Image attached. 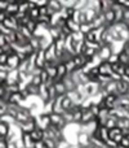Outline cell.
I'll list each match as a JSON object with an SVG mask.
<instances>
[{"instance_id": "obj_4", "label": "cell", "mask_w": 129, "mask_h": 148, "mask_svg": "<svg viewBox=\"0 0 129 148\" xmlns=\"http://www.w3.org/2000/svg\"><path fill=\"white\" fill-rule=\"evenodd\" d=\"M27 14L30 16L31 20H38L40 17V9H39V5L35 3H31V8L27 12Z\"/></svg>"}, {"instance_id": "obj_11", "label": "cell", "mask_w": 129, "mask_h": 148, "mask_svg": "<svg viewBox=\"0 0 129 148\" xmlns=\"http://www.w3.org/2000/svg\"><path fill=\"white\" fill-rule=\"evenodd\" d=\"M128 0H116V3L118 4H120V5H123V7H124L125 5V3H127Z\"/></svg>"}, {"instance_id": "obj_7", "label": "cell", "mask_w": 129, "mask_h": 148, "mask_svg": "<svg viewBox=\"0 0 129 148\" xmlns=\"http://www.w3.org/2000/svg\"><path fill=\"white\" fill-rule=\"evenodd\" d=\"M119 62L124 65H128L129 64V53L124 49H122V52L119 53Z\"/></svg>"}, {"instance_id": "obj_8", "label": "cell", "mask_w": 129, "mask_h": 148, "mask_svg": "<svg viewBox=\"0 0 129 148\" xmlns=\"http://www.w3.org/2000/svg\"><path fill=\"white\" fill-rule=\"evenodd\" d=\"M8 133H9V129H8L7 122H4V121H1V123H0V134H1V136H3V138H7Z\"/></svg>"}, {"instance_id": "obj_9", "label": "cell", "mask_w": 129, "mask_h": 148, "mask_svg": "<svg viewBox=\"0 0 129 148\" xmlns=\"http://www.w3.org/2000/svg\"><path fill=\"white\" fill-rule=\"evenodd\" d=\"M107 61H109L110 64H116V62H119V53H118V55L112 53L111 56H110V59L107 60Z\"/></svg>"}, {"instance_id": "obj_12", "label": "cell", "mask_w": 129, "mask_h": 148, "mask_svg": "<svg viewBox=\"0 0 129 148\" xmlns=\"http://www.w3.org/2000/svg\"><path fill=\"white\" fill-rule=\"evenodd\" d=\"M112 1H114V3H116V0H112Z\"/></svg>"}, {"instance_id": "obj_3", "label": "cell", "mask_w": 129, "mask_h": 148, "mask_svg": "<svg viewBox=\"0 0 129 148\" xmlns=\"http://www.w3.org/2000/svg\"><path fill=\"white\" fill-rule=\"evenodd\" d=\"M98 66H99V72H101L102 75H111V74L114 73L112 65L110 64L109 61H101V64H99Z\"/></svg>"}, {"instance_id": "obj_2", "label": "cell", "mask_w": 129, "mask_h": 148, "mask_svg": "<svg viewBox=\"0 0 129 148\" xmlns=\"http://www.w3.org/2000/svg\"><path fill=\"white\" fill-rule=\"evenodd\" d=\"M8 66L9 69H18L21 66V60L18 57L17 53H13V55H9V59H8Z\"/></svg>"}, {"instance_id": "obj_5", "label": "cell", "mask_w": 129, "mask_h": 148, "mask_svg": "<svg viewBox=\"0 0 129 148\" xmlns=\"http://www.w3.org/2000/svg\"><path fill=\"white\" fill-rule=\"evenodd\" d=\"M76 12H78V9H76L74 5H68V7H65L63 9V14L66 18H74L76 14Z\"/></svg>"}, {"instance_id": "obj_1", "label": "cell", "mask_w": 129, "mask_h": 148, "mask_svg": "<svg viewBox=\"0 0 129 148\" xmlns=\"http://www.w3.org/2000/svg\"><path fill=\"white\" fill-rule=\"evenodd\" d=\"M48 7L51 10V14H58V13L63 12V5H62L61 0H48Z\"/></svg>"}, {"instance_id": "obj_10", "label": "cell", "mask_w": 129, "mask_h": 148, "mask_svg": "<svg viewBox=\"0 0 129 148\" xmlns=\"http://www.w3.org/2000/svg\"><path fill=\"white\" fill-rule=\"evenodd\" d=\"M0 148H9L8 146V142H7V138H0Z\"/></svg>"}, {"instance_id": "obj_6", "label": "cell", "mask_w": 129, "mask_h": 148, "mask_svg": "<svg viewBox=\"0 0 129 148\" xmlns=\"http://www.w3.org/2000/svg\"><path fill=\"white\" fill-rule=\"evenodd\" d=\"M7 13L9 16H16L17 13H20V4L16 3V4H9V7L7 8Z\"/></svg>"}]
</instances>
